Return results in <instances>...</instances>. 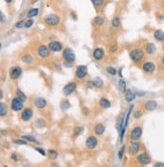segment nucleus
I'll return each mask as SVG.
<instances>
[{
	"label": "nucleus",
	"mask_w": 164,
	"mask_h": 167,
	"mask_svg": "<svg viewBox=\"0 0 164 167\" xmlns=\"http://www.w3.org/2000/svg\"><path fill=\"white\" fill-rule=\"evenodd\" d=\"M124 94H125V101L128 103H132L133 101L137 98L136 92H134V91L131 90V89H127L126 92Z\"/></svg>",
	"instance_id": "4be33fe9"
},
{
	"label": "nucleus",
	"mask_w": 164,
	"mask_h": 167,
	"mask_svg": "<svg viewBox=\"0 0 164 167\" xmlns=\"http://www.w3.org/2000/svg\"><path fill=\"white\" fill-rule=\"evenodd\" d=\"M15 94H16L17 97H19V98L23 99L24 101H26V99H27L26 95H25V94L22 92V91L20 90V89H16V92H15Z\"/></svg>",
	"instance_id": "c03bdc74"
},
{
	"label": "nucleus",
	"mask_w": 164,
	"mask_h": 167,
	"mask_svg": "<svg viewBox=\"0 0 164 167\" xmlns=\"http://www.w3.org/2000/svg\"><path fill=\"white\" fill-rule=\"evenodd\" d=\"M106 72H107V74L112 76V77H115V76L118 74V70L116 69V68L112 67V65H108V67H106Z\"/></svg>",
	"instance_id": "e433bc0d"
},
{
	"label": "nucleus",
	"mask_w": 164,
	"mask_h": 167,
	"mask_svg": "<svg viewBox=\"0 0 164 167\" xmlns=\"http://www.w3.org/2000/svg\"><path fill=\"white\" fill-rule=\"evenodd\" d=\"M4 2H5V3H7V4H11L12 2H13V0H4Z\"/></svg>",
	"instance_id": "4d7b16f0"
},
{
	"label": "nucleus",
	"mask_w": 164,
	"mask_h": 167,
	"mask_svg": "<svg viewBox=\"0 0 164 167\" xmlns=\"http://www.w3.org/2000/svg\"><path fill=\"white\" fill-rule=\"evenodd\" d=\"M143 135V128L137 125L131 129L129 133V139L131 141H139Z\"/></svg>",
	"instance_id": "6e6552de"
},
{
	"label": "nucleus",
	"mask_w": 164,
	"mask_h": 167,
	"mask_svg": "<svg viewBox=\"0 0 164 167\" xmlns=\"http://www.w3.org/2000/svg\"><path fill=\"white\" fill-rule=\"evenodd\" d=\"M90 1L94 6V8H96L97 10L103 8L105 5V0H90Z\"/></svg>",
	"instance_id": "7c9ffc66"
},
{
	"label": "nucleus",
	"mask_w": 164,
	"mask_h": 167,
	"mask_svg": "<svg viewBox=\"0 0 164 167\" xmlns=\"http://www.w3.org/2000/svg\"><path fill=\"white\" fill-rule=\"evenodd\" d=\"M21 62L25 65H32L33 62H34V59L31 54H25L21 57Z\"/></svg>",
	"instance_id": "c85d7f7f"
},
{
	"label": "nucleus",
	"mask_w": 164,
	"mask_h": 167,
	"mask_svg": "<svg viewBox=\"0 0 164 167\" xmlns=\"http://www.w3.org/2000/svg\"><path fill=\"white\" fill-rule=\"evenodd\" d=\"M77 87H78V85H77L76 82L68 83L63 89V95L65 96V97H70L71 95H73V94L76 92Z\"/></svg>",
	"instance_id": "f8f14e48"
},
{
	"label": "nucleus",
	"mask_w": 164,
	"mask_h": 167,
	"mask_svg": "<svg viewBox=\"0 0 164 167\" xmlns=\"http://www.w3.org/2000/svg\"><path fill=\"white\" fill-rule=\"evenodd\" d=\"M94 83V88L95 89H102L104 87V81L101 79V78L97 77L93 80Z\"/></svg>",
	"instance_id": "473e14b6"
},
{
	"label": "nucleus",
	"mask_w": 164,
	"mask_h": 167,
	"mask_svg": "<svg viewBox=\"0 0 164 167\" xmlns=\"http://www.w3.org/2000/svg\"><path fill=\"white\" fill-rule=\"evenodd\" d=\"M124 121H125V115H121L118 118V120L116 122V130L118 131V133L122 130L123 126H124Z\"/></svg>",
	"instance_id": "c756f323"
},
{
	"label": "nucleus",
	"mask_w": 164,
	"mask_h": 167,
	"mask_svg": "<svg viewBox=\"0 0 164 167\" xmlns=\"http://www.w3.org/2000/svg\"><path fill=\"white\" fill-rule=\"evenodd\" d=\"M163 11H164V5H163Z\"/></svg>",
	"instance_id": "69168bd1"
},
{
	"label": "nucleus",
	"mask_w": 164,
	"mask_h": 167,
	"mask_svg": "<svg viewBox=\"0 0 164 167\" xmlns=\"http://www.w3.org/2000/svg\"><path fill=\"white\" fill-rule=\"evenodd\" d=\"M0 133H2V135H3V136H7V135H8V132H7V131H1Z\"/></svg>",
	"instance_id": "13d9d810"
},
{
	"label": "nucleus",
	"mask_w": 164,
	"mask_h": 167,
	"mask_svg": "<svg viewBox=\"0 0 164 167\" xmlns=\"http://www.w3.org/2000/svg\"><path fill=\"white\" fill-rule=\"evenodd\" d=\"M13 143L14 144H16V145H22V146H25V145H27V141L26 140H24V139H22V138H20V139H15V140L13 141Z\"/></svg>",
	"instance_id": "37998d69"
},
{
	"label": "nucleus",
	"mask_w": 164,
	"mask_h": 167,
	"mask_svg": "<svg viewBox=\"0 0 164 167\" xmlns=\"http://www.w3.org/2000/svg\"><path fill=\"white\" fill-rule=\"evenodd\" d=\"M132 115H133V118H134V119H136V120H139V119L142 118L143 113L141 112L140 110H134L132 112Z\"/></svg>",
	"instance_id": "79ce46f5"
},
{
	"label": "nucleus",
	"mask_w": 164,
	"mask_h": 167,
	"mask_svg": "<svg viewBox=\"0 0 164 167\" xmlns=\"http://www.w3.org/2000/svg\"><path fill=\"white\" fill-rule=\"evenodd\" d=\"M63 59L65 60V67L71 68L76 62V54L70 47H66L63 49Z\"/></svg>",
	"instance_id": "f257e3e1"
},
{
	"label": "nucleus",
	"mask_w": 164,
	"mask_h": 167,
	"mask_svg": "<svg viewBox=\"0 0 164 167\" xmlns=\"http://www.w3.org/2000/svg\"><path fill=\"white\" fill-rule=\"evenodd\" d=\"M105 23H106V19H105V17L102 16V15H97V16H95L93 18V24L96 27H98V28L103 27Z\"/></svg>",
	"instance_id": "412c9836"
},
{
	"label": "nucleus",
	"mask_w": 164,
	"mask_h": 167,
	"mask_svg": "<svg viewBox=\"0 0 164 167\" xmlns=\"http://www.w3.org/2000/svg\"><path fill=\"white\" fill-rule=\"evenodd\" d=\"M34 150L36 151V152L39 153L42 156H47V151H45L43 148H40V147H34Z\"/></svg>",
	"instance_id": "49530a36"
},
{
	"label": "nucleus",
	"mask_w": 164,
	"mask_h": 167,
	"mask_svg": "<svg viewBox=\"0 0 164 167\" xmlns=\"http://www.w3.org/2000/svg\"><path fill=\"white\" fill-rule=\"evenodd\" d=\"M60 21H61V19H60V15H58L55 13L47 14L43 17V22H44V24L50 27L58 26V25L60 23Z\"/></svg>",
	"instance_id": "20e7f679"
},
{
	"label": "nucleus",
	"mask_w": 164,
	"mask_h": 167,
	"mask_svg": "<svg viewBox=\"0 0 164 167\" xmlns=\"http://www.w3.org/2000/svg\"><path fill=\"white\" fill-rule=\"evenodd\" d=\"M33 105L34 107L38 109V110H43L44 108H47V99L42 98V97H36L33 99Z\"/></svg>",
	"instance_id": "f3484780"
},
{
	"label": "nucleus",
	"mask_w": 164,
	"mask_h": 167,
	"mask_svg": "<svg viewBox=\"0 0 164 167\" xmlns=\"http://www.w3.org/2000/svg\"><path fill=\"white\" fill-rule=\"evenodd\" d=\"M86 147L90 150H94L98 147L99 145V139L96 135H90L86 138Z\"/></svg>",
	"instance_id": "9b49d317"
},
{
	"label": "nucleus",
	"mask_w": 164,
	"mask_h": 167,
	"mask_svg": "<svg viewBox=\"0 0 164 167\" xmlns=\"http://www.w3.org/2000/svg\"><path fill=\"white\" fill-rule=\"evenodd\" d=\"M36 52H37V55L40 57V59L44 60V59H47V57H50V52H52L50 50V49H48L47 45L42 44V45H39V46L37 47Z\"/></svg>",
	"instance_id": "2eb2a0df"
},
{
	"label": "nucleus",
	"mask_w": 164,
	"mask_h": 167,
	"mask_svg": "<svg viewBox=\"0 0 164 167\" xmlns=\"http://www.w3.org/2000/svg\"><path fill=\"white\" fill-rule=\"evenodd\" d=\"M154 167H164V163L163 162H156L154 163Z\"/></svg>",
	"instance_id": "864d4df0"
},
{
	"label": "nucleus",
	"mask_w": 164,
	"mask_h": 167,
	"mask_svg": "<svg viewBox=\"0 0 164 167\" xmlns=\"http://www.w3.org/2000/svg\"><path fill=\"white\" fill-rule=\"evenodd\" d=\"M71 17L74 18V20H77V19H78V17H77V15H76L75 12H71Z\"/></svg>",
	"instance_id": "5fc2aeb1"
},
{
	"label": "nucleus",
	"mask_w": 164,
	"mask_h": 167,
	"mask_svg": "<svg viewBox=\"0 0 164 167\" xmlns=\"http://www.w3.org/2000/svg\"><path fill=\"white\" fill-rule=\"evenodd\" d=\"M39 12H40V10L38 7H32V8L27 10L26 17L27 18H34V17H36L39 15Z\"/></svg>",
	"instance_id": "bb28decb"
},
{
	"label": "nucleus",
	"mask_w": 164,
	"mask_h": 167,
	"mask_svg": "<svg viewBox=\"0 0 164 167\" xmlns=\"http://www.w3.org/2000/svg\"><path fill=\"white\" fill-rule=\"evenodd\" d=\"M133 110H134V105L131 104V105L129 106V108H128L127 113L125 114L124 126H123L122 130L119 132V141H120V142H123V141H124L125 135H126V130H127V127H128V124H129V119H130V116H131V114L133 112Z\"/></svg>",
	"instance_id": "7ed1b4c3"
},
{
	"label": "nucleus",
	"mask_w": 164,
	"mask_h": 167,
	"mask_svg": "<svg viewBox=\"0 0 164 167\" xmlns=\"http://www.w3.org/2000/svg\"><path fill=\"white\" fill-rule=\"evenodd\" d=\"M156 50H157V47H156L155 44H153V42H148V44L145 45V54H146L154 55L156 54Z\"/></svg>",
	"instance_id": "b1692460"
},
{
	"label": "nucleus",
	"mask_w": 164,
	"mask_h": 167,
	"mask_svg": "<svg viewBox=\"0 0 164 167\" xmlns=\"http://www.w3.org/2000/svg\"><path fill=\"white\" fill-rule=\"evenodd\" d=\"M24 105H25V101L23 99L19 98V97H15L11 100V104H10V108H11V111H13L15 113L21 112L24 109Z\"/></svg>",
	"instance_id": "39448f33"
},
{
	"label": "nucleus",
	"mask_w": 164,
	"mask_h": 167,
	"mask_svg": "<svg viewBox=\"0 0 164 167\" xmlns=\"http://www.w3.org/2000/svg\"><path fill=\"white\" fill-rule=\"evenodd\" d=\"M35 126H36L37 128H44L45 126H47V122H45L42 118H38L35 120Z\"/></svg>",
	"instance_id": "58836bf2"
},
{
	"label": "nucleus",
	"mask_w": 164,
	"mask_h": 167,
	"mask_svg": "<svg viewBox=\"0 0 164 167\" xmlns=\"http://www.w3.org/2000/svg\"><path fill=\"white\" fill-rule=\"evenodd\" d=\"M84 131H85L84 127H82V126H79V127H77V128L75 129V132H74V136H75V137H79V136L82 135V134L84 133Z\"/></svg>",
	"instance_id": "a19ab883"
},
{
	"label": "nucleus",
	"mask_w": 164,
	"mask_h": 167,
	"mask_svg": "<svg viewBox=\"0 0 164 167\" xmlns=\"http://www.w3.org/2000/svg\"><path fill=\"white\" fill-rule=\"evenodd\" d=\"M141 148H142V146H141L140 142H138V141H131L130 140V143H129V146H128V153H129L130 156H136L137 154H139L141 152Z\"/></svg>",
	"instance_id": "1a4fd4ad"
},
{
	"label": "nucleus",
	"mask_w": 164,
	"mask_h": 167,
	"mask_svg": "<svg viewBox=\"0 0 164 167\" xmlns=\"http://www.w3.org/2000/svg\"><path fill=\"white\" fill-rule=\"evenodd\" d=\"M7 114H8V106L6 105V103L0 101V117H6Z\"/></svg>",
	"instance_id": "cd10ccee"
},
{
	"label": "nucleus",
	"mask_w": 164,
	"mask_h": 167,
	"mask_svg": "<svg viewBox=\"0 0 164 167\" xmlns=\"http://www.w3.org/2000/svg\"><path fill=\"white\" fill-rule=\"evenodd\" d=\"M125 153H126V145L123 144L121 147H120L119 150H118V153H117L118 159H119L120 161L123 160V158H124V156H125Z\"/></svg>",
	"instance_id": "72a5a7b5"
},
{
	"label": "nucleus",
	"mask_w": 164,
	"mask_h": 167,
	"mask_svg": "<svg viewBox=\"0 0 164 167\" xmlns=\"http://www.w3.org/2000/svg\"><path fill=\"white\" fill-rule=\"evenodd\" d=\"M10 158H11V160L13 161V162H18L19 161V157H18V155H17L16 153L13 152L10 155Z\"/></svg>",
	"instance_id": "de8ad7c7"
},
{
	"label": "nucleus",
	"mask_w": 164,
	"mask_h": 167,
	"mask_svg": "<svg viewBox=\"0 0 164 167\" xmlns=\"http://www.w3.org/2000/svg\"><path fill=\"white\" fill-rule=\"evenodd\" d=\"M89 74V69L87 65H80L76 68L75 70V78L78 81H83L88 77Z\"/></svg>",
	"instance_id": "423d86ee"
},
{
	"label": "nucleus",
	"mask_w": 164,
	"mask_h": 167,
	"mask_svg": "<svg viewBox=\"0 0 164 167\" xmlns=\"http://www.w3.org/2000/svg\"><path fill=\"white\" fill-rule=\"evenodd\" d=\"M158 108V102L155 100H148L143 105V109L146 112H153Z\"/></svg>",
	"instance_id": "6ab92c4d"
},
{
	"label": "nucleus",
	"mask_w": 164,
	"mask_h": 167,
	"mask_svg": "<svg viewBox=\"0 0 164 167\" xmlns=\"http://www.w3.org/2000/svg\"><path fill=\"white\" fill-rule=\"evenodd\" d=\"M136 95H137V97H145L147 94L145 92H141V91H136Z\"/></svg>",
	"instance_id": "3c124183"
},
{
	"label": "nucleus",
	"mask_w": 164,
	"mask_h": 167,
	"mask_svg": "<svg viewBox=\"0 0 164 167\" xmlns=\"http://www.w3.org/2000/svg\"><path fill=\"white\" fill-rule=\"evenodd\" d=\"M87 88H88V89H95V88H94V83H93V80L88 81V82H87Z\"/></svg>",
	"instance_id": "8fccbe9b"
},
{
	"label": "nucleus",
	"mask_w": 164,
	"mask_h": 167,
	"mask_svg": "<svg viewBox=\"0 0 164 167\" xmlns=\"http://www.w3.org/2000/svg\"><path fill=\"white\" fill-rule=\"evenodd\" d=\"M55 68H56V69H58V70H60V65H55Z\"/></svg>",
	"instance_id": "052dcab7"
},
{
	"label": "nucleus",
	"mask_w": 164,
	"mask_h": 167,
	"mask_svg": "<svg viewBox=\"0 0 164 167\" xmlns=\"http://www.w3.org/2000/svg\"><path fill=\"white\" fill-rule=\"evenodd\" d=\"M3 99V91L2 90H0V101Z\"/></svg>",
	"instance_id": "6e6d98bb"
},
{
	"label": "nucleus",
	"mask_w": 164,
	"mask_h": 167,
	"mask_svg": "<svg viewBox=\"0 0 164 167\" xmlns=\"http://www.w3.org/2000/svg\"><path fill=\"white\" fill-rule=\"evenodd\" d=\"M32 118H33L32 108L27 107V108H24L23 110L21 111V114H20V120H21L22 122H29Z\"/></svg>",
	"instance_id": "ddd939ff"
},
{
	"label": "nucleus",
	"mask_w": 164,
	"mask_h": 167,
	"mask_svg": "<svg viewBox=\"0 0 164 167\" xmlns=\"http://www.w3.org/2000/svg\"><path fill=\"white\" fill-rule=\"evenodd\" d=\"M6 22V16L2 11H0V23H5Z\"/></svg>",
	"instance_id": "09e8293b"
},
{
	"label": "nucleus",
	"mask_w": 164,
	"mask_h": 167,
	"mask_svg": "<svg viewBox=\"0 0 164 167\" xmlns=\"http://www.w3.org/2000/svg\"><path fill=\"white\" fill-rule=\"evenodd\" d=\"M136 161L140 165L146 166V165H149L152 162V158H151V156L147 152H140L139 154L136 155Z\"/></svg>",
	"instance_id": "0eeeda50"
},
{
	"label": "nucleus",
	"mask_w": 164,
	"mask_h": 167,
	"mask_svg": "<svg viewBox=\"0 0 164 167\" xmlns=\"http://www.w3.org/2000/svg\"><path fill=\"white\" fill-rule=\"evenodd\" d=\"M118 89H119V91L121 93H125L127 90V83L126 81H125L123 78L119 80V82H118Z\"/></svg>",
	"instance_id": "2f4dec72"
},
{
	"label": "nucleus",
	"mask_w": 164,
	"mask_h": 167,
	"mask_svg": "<svg viewBox=\"0 0 164 167\" xmlns=\"http://www.w3.org/2000/svg\"><path fill=\"white\" fill-rule=\"evenodd\" d=\"M129 57L134 64H139L142 62L145 57V50L136 47V49H133L129 52Z\"/></svg>",
	"instance_id": "f03ea898"
},
{
	"label": "nucleus",
	"mask_w": 164,
	"mask_h": 167,
	"mask_svg": "<svg viewBox=\"0 0 164 167\" xmlns=\"http://www.w3.org/2000/svg\"><path fill=\"white\" fill-rule=\"evenodd\" d=\"M22 139H24V140H26L27 142H30V143H35V144H38V140L36 138L34 137V136L32 135H22L21 136Z\"/></svg>",
	"instance_id": "c9c22d12"
},
{
	"label": "nucleus",
	"mask_w": 164,
	"mask_h": 167,
	"mask_svg": "<svg viewBox=\"0 0 164 167\" xmlns=\"http://www.w3.org/2000/svg\"><path fill=\"white\" fill-rule=\"evenodd\" d=\"M153 37L156 41L164 42V30L162 29H155L153 32Z\"/></svg>",
	"instance_id": "a878e982"
},
{
	"label": "nucleus",
	"mask_w": 164,
	"mask_h": 167,
	"mask_svg": "<svg viewBox=\"0 0 164 167\" xmlns=\"http://www.w3.org/2000/svg\"><path fill=\"white\" fill-rule=\"evenodd\" d=\"M71 107V105L70 101L63 100V101H61V102H60V109L63 111V112H66V111L70 110Z\"/></svg>",
	"instance_id": "f704fd0d"
},
{
	"label": "nucleus",
	"mask_w": 164,
	"mask_h": 167,
	"mask_svg": "<svg viewBox=\"0 0 164 167\" xmlns=\"http://www.w3.org/2000/svg\"><path fill=\"white\" fill-rule=\"evenodd\" d=\"M22 75V68L19 65H15L12 67L9 70V77L12 81H16L18 80Z\"/></svg>",
	"instance_id": "4468645a"
},
{
	"label": "nucleus",
	"mask_w": 164,
	"mask_h": 167,
	"mask_svg": "<svg viewBox=\"0 0 164 167\" xmlns=\"http://www.w3.org/2000/svg\"><path fill=\"white\" fill-rule=\"evenodd\" d=\"M1 47H2V44H0V49H1Z\"/></svg>",
	"instance_id": "e2e57ef3"
},
{
	"label": "nucleus",
	"mask_w": 164,
	"mask_h": 167,
	"mask_svg": "<svg viewBox=\"0 0 164 167\" xmlns=\"http://www.w3.org/2000/svg\"><path fill=\"white\" fill-rule=\"evenodd\" d=\"M93 59L95 60H97V62H101V60H103L105 59V57H106V52H105V49L103 47H96L94 50H93Z\"/></svg>",
	"instance_id": "dca6fc26"
},
{
	"label": "nucleus",
	"mask_w": 164,
	"mask_h": 167,
	"mask_svg": "<svg viewBox=\"0 0 164 167\" xmlns=\"http://www.w3.org/2000/svg\"><path fill=\"white\" fill-rule=\"evenodd\" d=\"M162 50H163V54H164V44H163V46H162Z\"/></svg>",
	"instance_id": "680f3d73"
},
{
	"label": "nucleus",
	"mask_w": 164,
	"mask_h": 167,
	"mask_svg": "<svg viewBox=\"0 0 164 167\" xmlns=\"http://www.w3.org/2000/svg\"><path fill=\"white\" fill-rule=\"evenodd\" d=\"M122 25V20H121V17L119 16V15H115L114 17L111 19V27L113 29H119L120 27H121Z\"/></svg>",
	"instance_id": "393cba45"
},
{
	"label": "nucleus",
	"mask_w": 164,
	"mask_h": 167,
	"mask_svg": "<svg viewBox=\"0 0 164 167\" xmlns=\"http://www.w3.org/2000/svg\"><path fill=\"white\" fill-rule=\"evenodd\" d=\"M141 70L146 75H152L154 74L156 70V65L153 62H151V60H147V62H144L142 64Z\"/></svg>",
	"instance_id": "9d476101"
},
{
	"label": "nucleus",
	"mask_w": 164,
	"mask_h": 167,
	"mask_svg": "<svg viewBox=\"0 0 164 167\" xmlns=\"http://www.w3.org/2000/svg\"><path fill=\"white\" fill-rule=\"evenodd\" d=\"M106 132V126L103 123H97L94 126V133L96 136H102Z\"/></svg>",
	"instance_id": "aec40b11"
},
{
	"label": "nucleus",
	"mask_w": 164,
	"mask_h": 167,
	"mask_svg": "<svg viewBox=\"0 0 164 167\" xmlns=\"http://www.w3.org/2000/svg\"><path fill=\"white\" fill-rule=\"evenodd\" d=\"M47 156H48V158H50V159L55 160V159L58 158V151L55 150V149H48V150H47Z\"/></svg>",
	"instance_id": "4c0bfd02"
},
{
	"label": "nucleus",
	"mask_w": 164,
	"mask_h": 167,
	"mask_svg": "<svg viewBox=\"0 0 164 167\" xmlns=\"http://www.w3.org/2000/svg\"><path fill=\"white\" fill-rule=\"evenodd\" d=\"M47 46L52 52H60L63 49V44L60 41H58V40H52V41H50V44H47Z\"/></svg>",
	"instance_id": "a211bd4d"
},
{
	"label": "nucleus",
	"mask_w": 164,
	"mask_h": 167,
	"mask_svg": "<svg viewBox=\"0 0 164 167\" xmlns=\"http://www.w3.org/2000/svg\"><path fill=\"white\" fill-rule=\"evenodd\" d=\"M34 24V20L33 18H26L25 19V22H24V28H30V27H32V25Z\"/></svg>",
	"instance_id": "ea45409f"
},
{
	"label": "nucleus",
	"mask_w": 164,
	"mask_h": 167,
	"mask_svg": "<svg viewBox=\"0 0 164 167\" xmlns=\"http://www.w3.org/2000/svg\"><path fill=\"white\" fill-rule=\"evenodd\" d=\"M161 65H162V67L164 68V57L161 59Z\"/></svg>",
	"instance_id": "bf43d9fd"
},
{
	"label": "nucleus",
	"mask_w": 164,
	"mask_h": 167,
	"mask_svg": "<svg viewBox=\"0 0 164 167\" xmlns=\"http://www.w3.org/2000/svg\"><path fill=\"white\" fill-rule=\"evenodd\" d=\"M24 22H25V19H20L18 21L15 23V28L17 29H21V28H24Z\"/></svg>",
	"instance_id": "a18cd8bd"
},
{
	"label": "nucleus",
	"mask_w": 164,
	"mask_h": 167,
	"mask_svg": "<svg viewBox=\"0 0 164 167\" xmlns=\"http://www.w3.org/2000/svg\"><path fill=\"white\" fill-rule=\"evenodd\" d=\"M99 106H100V108L103 109V110H108V109L111 108L112 103L108 98L103 97L99 100Z\"/></svg>",
	"instance_id": "5701e85b"
},
{
	"label": "nucleus",
	"mask_w": 164,
	"mask_h": 167,
	"mask_svg": "<svg viewBox=\"0 0 164 167\" xmlns=\"http://www.w3.org/2000/svg\"><path fill=\"white\" fill-rule=\"evenodd\" d=\"M117 50H118V45H117V44H114V45H113V46L111 47V49H110V52H113V54H114V52H116Z\"/></svg>",
	"instance_id": "603ef678"
},
{
	"label": "nucleus",
	"mask_w": 164,
	"mask_h": 167,
	"mask_svg": "<svg viewBox=\"0 0 164 167\" xmlns=\"http://www.w3.org/2000/svg\"><path fill=\"white\" fill-rule=\"evenodd\" d=\"M50 1H58V0H50Z\"/></svg>",
	"instance_id": "0e129e2a"
}]
</instances>
